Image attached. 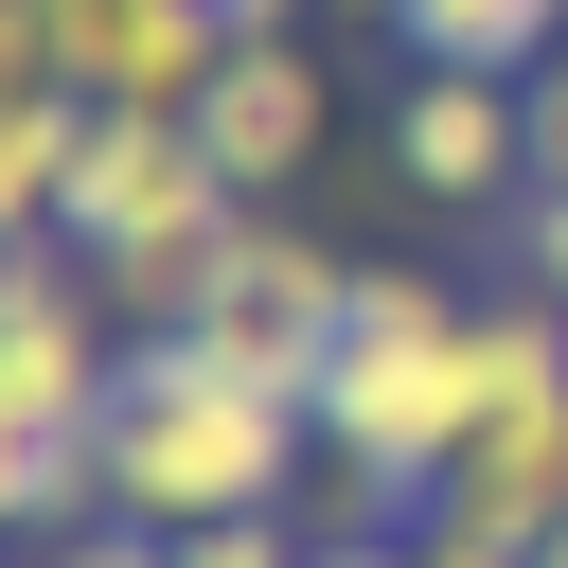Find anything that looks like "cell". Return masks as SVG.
Returning a JSON list of instances; mask_svg holds the SVG:
<instances>
[{
    "label": "cell",
    "mask_w": 568,
    "mask_h": 568,
    "mask_svg": "<svg viewBox=\"0 0 568 568\" xmlns=\"http://www.w3.org/2000/svg\"><path fill=\"white\" fill-rule=\"evenodd\" d=\"M89 462H106V515H142V532L302 515V479H320V408L266 390V373H231L213 337H124Z\"/></svg>",
    "instance_id": "obj_1"
},
{
    "label": "cell",
    "mask_w": 568,
    "mask_h": 568,
    "mask_svg": "<svg viewBox=\"0 0 568 568\" xmlns=\"http://www.w3.org/2000/svg\"><path fill=\"white\" fill-rule=\"evenodd\" d=\"M462 444H479V284L355 266V320L320 355V462H355V479H390V497L444 515Z\"/></svg>",
    "instance_id": "obj_2"
},
{
    "label": "cell",
    "mask_w": 568,
    "mask_h": 568,
    "mask_svg": "<svg viewBox=\"0 0 568 568\" xmlns=\"http://www.w3.org/2000/svg\"><path fill=\"white\" fill-rule=\"evenodd\" d=\"M337 320H355V248H320L302 213H248V231L213 248V284H195V320H178V337H213L231 373H266V390H302V408H320Z\"/></svg>",
    "instance_id": "obj_3"
},
{
    "label": "cell",
    "mask_w": 568,
    "mask_h": 568,
    "mask_svg": "<svg viewBox=\"0 0 568 568\" xmlns=\"http://www.w3.org/2000/svg\"><path fill=\"white\" fill-rule=\"evenodd\" d=\"M0 53L71 106H195L231 71V18L213 0H0Z\"/></svg>",
    "instance_id": "obj_4"
},
{
    "label": "cell",
    "mask_w": 568,
    "mask_h": 568,
    "mask_svg": "<svg viewBox=\"0 0 568 568\" xmlns=\"http://www.w3.org/2000/svg\"><path fill=\"white\" fill-rule=\"evenodd\" d=\"M373 160L426 195V213H515L532 195V89L515 71H408L373 106Z\"/></svg>",
    "instance_id": "obj_5"
},
{
    "label": "cell",
    "mask_w": 568,
    "mask_h": 568,
    "mask_svg": "<svg viewBox=\"0 0 568 568\" xmlns=\"http://www.w3.org/2000/svg\"><path fill=\"white\" fill-rule=\"evenodd\" d=\"M195 142H213V178L248 213H284L320 178V142H337V53L320 36H231V71L195 89Z\"/></svg>",
    "instance_id": "obj_6"
},
{
    "label": "cell",
    "mask_w": 568,
    "mask_h": 568,
    "mask_svg": "<svg viewBox=\"0 0 568 568\" xmlns=\"http://www.w3.org/2000/svg\"><path fill=\"white\" fill-rule=\"evenodd\" d=\"M568 53V0H408V71H550Z\"/></svg>",
    "instance_id": "obj_7"
},
{
    "label": "cell",
    "mask_w": 568,
    "mask_h": 568,
    "mask_svg": "<svg viewBox=\"0 0 568 568\" xmlns=\"http://www.w3.org/2000/svg\"><path fill=\"white\" fill-rule=\"evenodd\" d=\"M71 160H89V106L18 71V106H0V213H18V231H53V195H71Z\"/></svg>",
    "instance_id": "obj_8"
},
{
    "label": "cell",
    "mask_w": 568,
    "mask_h": 568,
    "mask_svg": "<svg viewBox=\"0 0 568 568\" xmlns=\"http://www.w3.org/2000/svg\"><path fill=\"white\" fill-rule=\"evenodd\" d=\"M178 568H320V532L302 515H213V532H178Z\"/></svg>",
    "instance_id": "obj_9"
},
{
    "label": "cell",
    "mask_w": 568,
    "mask_h": 568,
    "mask_svg": "<svg viewBox=\"0 0 568 568\" xmlns=\"http://www.w3.org/2000/svg\"><path fill=\"white\" fill-rule=\"evenodd\" d=\"M18 568H178V532H142V515H89V532H53V550H18Z\"/></svg>",
    "instance_id": "obj_10"
},
{
    "label": "cell",
    "mask_w": 568,
    "mask_h": 568,
    "mask_svg": "<svg viewBox=\"0 0 568 568\" xmlns=\"http://www.w3.org/2000/svg\"><path fill=\"white\" fill-rule=\"evenodd\" d=\"M532 195H568V53L532 71Z\"/></svg>",
    "instance_id": "obj_11"
},
{
    "label": "cell",
    "mask_w": 568,
    "mask_h": 568,
    "mask_svg": "<svg viewBox=\"0 0 568 568\" xmlns=\"http://www.w3.org/2000/svg\"><path fill=\"white\" fill-rule=\"evenodd\" d=\"M408 568H532V550H497V532H444V515H426V532H408Z\"/></svg>",
    "instance_id": "obj_12"
},
{
    "label": "cell",
    "mask_w": 568,
    "mask_h": 568,
    "mask_svg": "<svg viewBox=\"0 0 568 568\" xmlns=\"http://www.w3.org/2000/svg\"><path fill=\"white\" fill-rule=\"evenodd\" d=\"M213 18H231V36H302L320 0H213Z\"/></svg>",
    "instance_id": "obj_13"
},
{
    "label": "cell",
    "mask_w": 568,
    "mask_h": 568,
    "mask_svg": "<svg viewBox=\"0 0 568 568\" xmlns=\"http://www.w3.org/2000/svg\"><path fill=\"white\" fill-rule=\"evenodd\" d=\"M320 18H355V36H408V0H320Z\"/></svg>",
    "instance_id": "obj_14"
},
{
    "label": "cell",
    "mask_w": 568,
    "mask_h": 568,
    "mask_svg": "<svg viewBox=\"0 0 568 568\" xmlns=\"http://www.w3.org/2000/svg\"><path fill=\"white\" fill-rule=\"evenodd\" d=\"M532 568H568V532H532Z\"/></svg>",
    "instance_id": "obj_15"
}]
</instances>
